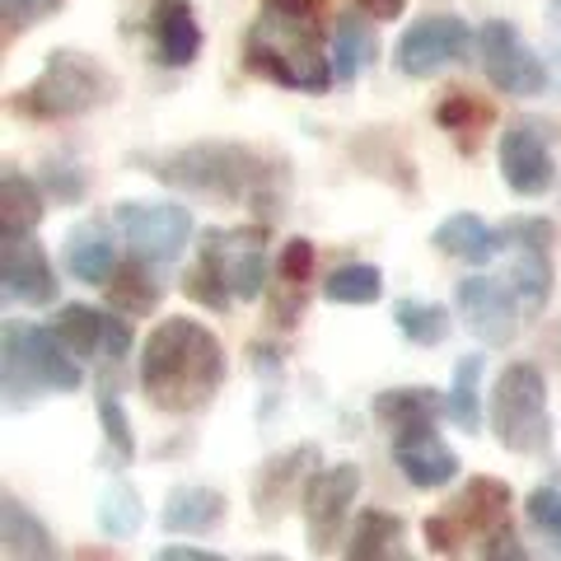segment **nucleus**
<instances>
[{"mask_svg": "<svg viewBox=\"0 0 561 561\" xmlns=\"http://www.w3.org/2000/svg\"><path fill=\"white\" fill-rule=\"evenodd\" d=\"M136 379L140 393L150 398V408L173 416L202 412L225 383V346L202 319L169 313L140 342Z\"/></svg>", "mask_w": 561, "mask_h": 561, "instance_id": "nucleus-1", "label": "nucleus"}, {"mask_svg": "<svg viewBox=\"0 0 561 561\" xmlns=\"http://www.w3.org/2000/svg\"><path fill=\"white\" fill-rule=\"evenodd\" d=\"M131 164H140L164 187H183V192L216 197V202L257 206L262 220L276 210V169L280 164L267 160V154H257L253 146H239V140H192V146H173V150H140V154H131Z\"/></svg>", "mask_w": 561, "mask_h": 561, "instance_id": "nucleus-2", "label": "nucleus"}, {"mask_svg": "<svg viewBox=\"0 0 561 561\" xmlns=\"http://www.w3.org/2000/svg\"><path fill=\"white\" fill-rule=\"evenodd\" d=\"M243 66L295 94H323L337 70L323 51V0H262L243 33Z\"/></svg>", "mask_w": 561, "mask_h": 561, "instance_id": "nucleus-3", "label": "nucleus"}, {"mask_svg": "<svg viewBox=\"0 0 561 561\" xmlns=\"http://www.w3.org/2000/svg\"><path fill=\"white\" fill-rule=\"evenodd\" d=\"M5 356H0V383H5V408H28L43 393H76L84 383V360L61 342L57 328L43 323H5Z\"/></svg>", "mask_w": 561, "mask_h": 561, "instance_id": "nucleus-4", "label": "nucleus"}, {"mask_svg": "<svg viewBox=\"0 0 561 561\" xmlns=\"http://www.w3.org/2000/svg\"><path fill=\"white\" fill-rule=\"evenodd\" d=\"M113 94V76L99 61H90L84 51H47L43 70L33 76L24 90L10 94V108L33 122H70L94 113L99 103H108Z\"/></svg>", "mask_w": 561, "mask_h": 561, "instance_id": "nucleus-5", "label": "nucleus"}, {"mask_svg": "<svg viewBox=\"0 0 561 561\" xmlns=\"http://www.w3.org/2000/svg\"><path fill=\"white\" fill-rule=\"evenodd\" d=\"M491 431L511 454H542L552 445L548 416V375L534 360H511L491 389Z\"/></svg>", "mask_w": 561, "mask_h": 561, "instance_id": "nucleus-6", "label": "nucleus"}, {"mask_svg": "<svg viewBox=\"0 0 561 561\" xmlns=\"http://www.w3.org/2000/svg\"><path fill=\"white\" fill-rule=\"evenodd\" d=\"M468 57H478V28H468L459 14H421L393 43V66L408 80H431Z\"/></svg>", "mask_w": 561, "mask_h": 561, "instance_id": "nucleus-7", "label": "nucleus"}, {"mask_svg": "<svg viewBox=\"0 0 561 561\" xmlns=\"http://www.w3.org/2000/svg\"><path fill=\"white\" fill-rule=\"evenodd\" d=\"M113 225L122 243L131 249V257L150 262V267H169L179 262L192 243V210L179 202H117L113 206Z\"/></svg>", "mask_w": 561, "mask_h": 561, "instance_id": "nucleus-8", "label": "nucleus"}, {"mask_svg": "<svg viewBox=\"0 0 561 561\" xmlns=\"http://www.w3.org/2000/svg\"><path fill=\"white\" fill-rule=\"evenodd\" d=\"M449 519L459 524L463 534V548L478 542L482 557H524V548L515 542L511 529V486L496 482V478H468V486L454 496L449 505Z\"/></svg>", "mask_w": 561, "mask_h": 561, "instance_id": "nucleus-9", "label": "nucleus"}, {"mask_svg": "<svg viewBox=\"0 0 561 561\" xmlns=\"http://www.w3.org/2000/svg\"><path fill=\"white\" fill-rule=\"evenodd\" d=\"M478 61H482V76L491 90L511 94V99H534L552 80L542 57L524 43V33L511 20H486L478 28Z\"/></svg>", "mask_w": 561, "mask_h": 561, "instance_id": "nucleus-10", "label": "nucleus"}, {"mask_svg": "<svg viewBox=\"0 0 561 561\" xmlns=\"http://www.w3.org/2000/svg\"><path fill=\"white\" fill-rule=\"evenodd\" d=\"M501 183L515 197H542L557 187V154H552V127L538 117H515L501 127L496 140Z\"/></svg>", "mask_w": 561, "mask_h": 561, "instance_id": "nucleus-11", "label": "nucleus"}, {"mask_svg": "<svg viewBox=\"0 0 561 561\" xmlns=\"http://www.w3.org/2000/svg\"><path fill=\"white\" fill-rule=\"evenodd\" d=\"M552 220L511 216L501 225V249H511V286L524 309H542L552 300Z\"/></svg>", "mask_w": 561, "mask_h": 561, "instance_id": "nucleus-12", "label": "nucleus"}, {"mask_svg": "<svg viewBox=\"0 0 561 561\" xmlns=\"http://www.w3.org/2000/svg\"><path fill=\"white\" fill-rule=\"evenodd\" d=\"M202 267H210L225 290L234 295V305H253L267 290L272 262H267V243L262 230H206L202 234Z\"/></svg>", "mask_w": 561, "mask_h": 561, "instance_id": "nucleus-13", "label": "nucleus"}, {"mask_svg": "<svg viewBox=\"0 0 561 561\" xmlns=\"http://www.w3.org/2000/svg\"><path fill=\"white\" fill-rule=\"evenodd\" d=\"M360 496V468L356 463H328L309 478L300 511H305V538L309 552H328L332 542L351 529V505Z\"/></svg>", "mask_w": 561, "mask_h": 561, "instance_id": "nucleus-14", "label": "nucleus"}, {"mask_svg": "<svg viewBox=\"0 0 561 561\" xmlns=\"http://www.w3.org/2000/svg\"><path fill=\"white\" fill-rule=\"evenodd\" d=\"M454 309L482 346H511L519 337V295L501 276H463L454 280Z\"/></svg>", "mask_w": 561, "mask_h": 561, "instance_id": "nucleus-15", "label": "nucleus"}, {"mask_svg": "<svg viewBox=\"0 0 561 561\" xmlns=\"http://www.w3.org/2000/svg\"><path fill=\"white\" fill-rule=\"evenodd\" d=\"M51 328L80 360H127L131 356V323L122 309H94V305H61Z\"/></svg>", "mask_w": 561, "mask_h": 561, "instance_id": "nucleus-16", "label": "nucleus"}, {"mask_svg": "<svg viewBox=\"0 0 561 561\" xmlns=\"http://www.w3.org/2000/svg\"><path fill=\"white\" fill-rule=\"evenodd\" d=\"M0 295L24 309L57 305V267L33 234H5L0 243Z\"/></svg>", "mask_w": 561, "mask_h": 561, "instance_id": "nucleus-17", "label": "nucleus"}, {"mask_svg": "<svg viewBox=\"0 0 561 561\" xmlns=\"http://www.w3.org/2000/svg\"><path fill=\"white\" fill-rule=\"evenodd\" d=\"M319 472V445H290L262 459L253 472V505H257V519L272 524L276 515L290 511L295 496H305L309 478Z\"/></svg>", "mask_w": 561, "mask_h": 561, "instance_id": "nucleus-18", "label": "nucleus"}, {"mask_svg": "<svg viewBox=\"0 0 561 561\" xmlns=\"http://www.w3.org/2000/svg\"><path fill=\"white\" fill-rule=\"evenodd\" d=\"M389 445H393L398 472L416 491H440V486H449L454 478H459V468H463L459 454L440 440V431H435V426H416V431L389 435Z\"/></svg>", "mask_w": 561, "mask_h": 561, "instance_id": "nucleus-19", "label": "nucleus"}, {"mask_svg": "<svg viewBox=\"0 0 561 561\" xmlns=\"http://www.w3.org/2000/svg\"><path fill=\"white\" fill-rule=\"evenodd\" d=\"M202 24H197V10L187 0H154L150 5V47H154V61L183 70L202 57Z\"/></svg>", "mask_w": 561, "mask_h": 561, "instance_id": "nucleus-20", "label": "nucleus"}, {"mask_svg": "<svg viewBox=\"0 0 561 561\" xmlns=\"http://www.w3.org/2000/svg\"><path fill=\"white\" fill-rule=\"evenodd\" d=\"M117 230V225H113ZM103 220H80L66 230V243H61V257H66V272L84 280V286H108L117 276L122 257H117V239Z\"/></svg>", "mask_w": 561, "mask_h": 561, "instance_id": "nucleus-21", "label": "nucleus"}, {"mask_svg": "<svg viewBox=\"0 0 561 561\" xmlns=\"http://www.w3.org/2000/svg\"><path fill=\"white\" fill-rule=\"evenodd\" d=\"M225 515H230V501H225L216 486L179 482V486H169L160 524H164V534H192V538L202 534L206 538L210 529H220Z\"/></svg>", "mask_w": 561, "mask_h": 561, "instance_id": "nucleus-22", "label": "nucleus"}, {"mask_svg": "<svg viewBox=\"0 0 561 561\" xmlns=\"http://www.w3.org/2000/svg\"><path fill=\"white\" fill-rule=\"evenodd\" d=\"M435 253H445L454 262H468V267H486L491 257L501 253V230L486 225L478 210H454L431 230Z\"/></svg>", "mask_w": 561, "mask_h": 561, "instance_id": "nucleus-23", "label": "nucleus"}, {"mask_svg": "<svg viewBox=\"0 0 561 561\" xmlns=\"http://www.w3.org/2000/svg\"><path fill=\"white\" fill-rule=\"evenodd\" d=\"M370 412L389 435H402V431H416V426H435L440 412H445V393L421 389V383H408V389H383V393H375Z\"/></svg>", "mask_w": 561, "mask_h": 561, "instance_id": "nucleus-24", "label": "nucleus"}, {"mask_svg": "<svg viewBox=\"0 0 561 561\" xmlns=\"http://www.w3.org/2000/svg\"><path fill=\"white\" fill-rule=\"evenodd\" d=\"M370 24L375 20H370V14H360V10L337 14V24H332V70H337L342 84L360 80L365 70L375 66V57H379V43H375Z\"/></svg>", "mask_w": 561, "mask_h": 561, "instance_id": "nucleus-25", "label": "nucleus"}, {"mask_svg": "<svg viewBox=\"0 0 561 561\" xmlns=\"http://www.w3.org/2000/svg\"><path fill=\"white\" fill-rule=\"evenodd\" d=\"M0 542H5V552L10 561L14 557H33V561H51V557H61V548H57V534L47 529V524L28 511L24 501H14V496H5L0 501Z\"/></svg>", "mask_w": 561, "mask_h": 561, "instance_id": "nucleus-26", "label": "nucleus"}, {"mask_svg": "<svg viewBox=\"0 0 561 561\" xmlns=\"http://www.w3.org/2000/svg\"><path fill=\"white\" fill-rule=\"evenodd\" d=\"M47 192L38 179H28L20 169L0 173V230L5 234H33L43 225Z\"/></svg>", "mask_w": 561, "mask_h": 561, "instance_id": "nucleus-27", "label": "nucleus"}, {"mask_svg": "<svg viewBox=\"0 0 561 561\" xmlns=\"http://www.w3.org/2000/svg\"><path fill=\"white\" fill-rule=\"evenodd\" d=\"M482 370H486V356L482 351H468V356H459V365H454V379L445 393V416L468 435L482 431Z\"/></svg>", "mask_w": 561, "mask_h": 561, "instance_id": "nucleus-28", "label": "nucleus"}, {"mask_svg": "<svg viewBox=\"0 0 561 561\" xmlns=\"http://www.w3.org/2000/svg\"><path fill=\"white\" fill-rule=\"evenodd\" d=\"M398 538H402V519L389 515V511H356V519H351L346 529V557L356 561H383L398 552Z\"/></svg>", "mask_w": 561, "mask_h": 561, "instance_id": "nucleus-29", "label": "nucleus"}, {"mask_svg": "<svg viewBox=\"0 0 561 561\" xmlns=\"http://www.w3.org/2000/svg\"><path fill=\"white\" fill-rule=\"evenodd\" d=\"M323 300L328 305H351V309H365V305H379L383 300V272L375 262H342L323 276Z\"/></svg>", "mask_w": 561, "mask_h": 561, "instance_id": "nucleus-30", "label": "nucleus"}, {"mask_svg": "<svg viewBox=\"0 0 561 561\" xmlns=\"http://www.w3.org/2000/svg\"><path fill=\"white\" fill-rule=\"evenodd\" d=\"M103 290H108V305L122 309L127 319H140V313H150L154 305H160V280L150 276V262H140V257L122 262L117 276Z\"/></svg>", "mask_w": 561, "mask_h": 561, "instance_id": "nucleus-31", "label": "nucleus"}, {"mask_svg": "<svg viewBox=\"0 0 561 561\" xmlns=\"http://www.w3.org/2000/svg\"><path fill=\"white\" fill-rule=\"evenodd\" d=\"M94 515H99V529L108 534V538H131L140 524H146V505H140V491L131 482L113 478L108 486L99 491Z\"/></svg>", "mask_w": 561, "mask_h": 561, "instance_id": "nucleus-32", "label": "nucleus"}, {"mask_svg": "<svg viewBox=\"0 0 561 561\" xmlns=\"http://www.w3.org/2000/svg\"><path fill=\"white\" fill-rule=\"evenodd\" d=\"M393 328L408 337L412 346H440L449 337V309L435 300H393Z\"/></svg>", "mask_w": 561, "mask_h": 561, "instance_id": "nucleus-33", "label": "nucleus"}, {"mask_svg": "<svg viewBox=\"0 0 561 561\" xmlns=\"http://www.w3.org/2000/svg\"><path fill=\"white\" fill-rule=\"evenodd\" d=\"M43 192L47 197H57V202H70L76 206L84 197V187H90V179H84V169L80 160H70V154H47L43 160Z\"/></svg>", "mask_w": 561, "mask_h": 561, "instance_id": "nucleus-34", "label": "nucleus"}, {"mask_svg": "<svg viewBox=\"0 0 561 561\" xmlns=\"http://www.w3.org/2000/svg\"><path fill=\"white\" fill-rule=\"evenodd\" d=\"M313 267H319V253H313V243L305 234H295L280 243V253H276V280L286 290H305L309 280H313Z\"/></svg>", "mask_w": 561, "mask_h": 561, "instance_id": "nucleus-35", "label": "nucleus"}, {"mask_svg": "<svg viewBox=\"0 0 561 561\" xmlns=\"http://www.w3.org/2000/svg\"><path fill=\"white\" fill-rule=\"evenodd\" d=\"M524 515L552 548H561V486H534L524 496Z\"/></svg>", "mask_w": 561, "mask_h": 561, "instance_id": "nucleus-36", "label": "nucleus"}, {"mask_svg": "<svg viewBox=\"0 0 561 561\" xmlns=\"http://www.w3.org/2000/svg\"><path fill=\"white\" fill-rule=\"evenodd\" d=\"M99 421H103V440H108L122 459H131V454H136V435H131V421H127V412H122V402L113 393L99 398Z\"/></svg>", "mask_w": 561, "mask_h": 561, "instance_id": "nucleus-37", "label": "nucleus"}, {"mask_svg": "<svg viewBox=\"0 0 561 561\" xmlns=\"http://www.w3.org/2000/svg\"><path fill=\"white\" fill-rule=\"evenodd\" d=\"M183 290L192 295V300H197V305H206V309H216V313H225V309H230L234 305V295L230 290H225V280L216 276V272H210V267H202V262H197V267H192L187 272V280H183Z\"/></svg>", "mask_w": 561, "mask_h": 561, "instance_id": "nucleus-38", "label": "nucleus"}, {"mask_svg": "<svg viewBox=\"0 0 561 561\" xmlns=\"http://www.w3.org/2000/svg\"><path fill=\"white\" fill-rule=\"evenodd\" d=\"M66 0H0V10H5L10 28H28V24H43L51 10H61Z\"/></svg>", "mask_w": 561, "mask_h": 561, "instance_id": "nucleus-39", "label": "nucleus"}, {"mask_svg": "<svg viewBox=\"0 0 561 561\" xmlns=\"http://www.w3.org/2000/svg\"><path fill=\"white\" fill-rule=\"evenodd\" d=\"M472 117H478V108L468 103V94H449V99L440 103V108H435V122H440L445 131H463Z\"/></svg>", "mask_w": 561, "mask_h": 561, "instance_id": "nucleus-40", "label": "nucleus"}, {"mask_svg": "<svg viewBox=\"0 0 561 561\" xmlns=\"http://www.w3.org/2000/svg\"><path fill=\"white\" fill-rule=\"evenodd\" d=\"M351 10H360V14H370L375 24H393L402 20V10H408V0H346Z\"/></svg>", "mask_w": 561, "mask_h": 561, "instance_id": "nucleus-41", "label": "nucleus"}, {"mask_svg": "<svg viewBox=\"0 0 561 561\" xmlns=\"http://www.w3.org/2000/svg\"><path fill=\"white\" fill-rule=\"evenodd\" d=\"M160 561H220V552L210 548H187V542H164L160 552H154Z\"/></svg>", "mask_w": 561, "mask_h": 561, "instance_id": "nucleus-42", "label": "nucleus"}, {"mask_svg": "<svg viewBox=\"0 0 561 561\" xmlns=\"http://www.w3.org/2000/svg\"><path fill=\"white\" fill-rule=\"evenodd\" d=\"M552 24L561 28V0H557V5H552Z\"/></svg>", "mask_w": 561, "mask_h": 561, "instance_id": "nucleus-43", "label": "nucleus"}, {"mask_svg": "<svg viewBox=\"0 0 561 561\" xmlns=\"http://www.w3.org/2000/svg\"><path fill=\"white\" fill-rule=\"evenodd\" d=\"M557 346H561V332H557Z\"/></svg>", "mask_w": 561, "mask_h": 561, "instance_id": "nucleus-44", "label": "nucleus"}]
</instances>
